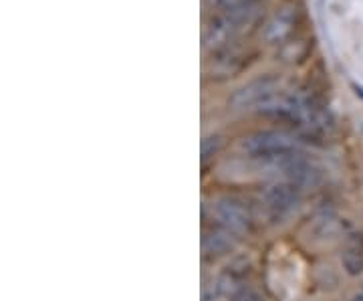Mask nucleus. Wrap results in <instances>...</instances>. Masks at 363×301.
Masks as SVG:
<instances>
[{"label": "nucleus", "instance_id": "obj_3", "mask_svg": "<svg viewBox=\"0 0 363 301\" xmlns=\"http://www.w3.org/2000/svg\"><path fill=\"white\" fill-rule=\"evenodd\" d=\"M301 188L295 184L274 182L269 184L262 192V204L269 212V217L274 221H285L286 217H291L301 202Z\"/></svg>", "mask_w": 363, "mask_h": 301}, {"label": "nucleus", "instance_id": "obj_2", "mask_svg": "<svg viewBox=\"0 0 363 301\" xmlns=\"http://www.w3.org/2000/svg\"><path fill=\"white\" fill-rule=\"evenodd\" d=\"M210 209L216 224L233 235H245L252 229V214L238 198L218 197L212 200Z\"/></svg>", "mask_w": 363, "mask_h": 301}, {"label": "nucleus", "instance_id": "obj_7", "mask_svg": "<svg viewBox=\"0 0 363 301\" xmlns=\"http://www.w3.org/2000/svg\"><path fill=\"white\" fill-rule=\"evenodd\" d=\"M339 261L343 271L350 277L363 275V236L357 233H351L345 239V245L341 249Z\"/></svg>", "mask_w": 363, "mask_h": 301}, {"label": "nucleus", "instance_id": "obj_9", "mask_svg": "<svg viewBox=\"0 0 363 301\" xmlns=\"http://www.w3.org/2000/svg\"><path fill=\"white\" fill-rule=\"evenodd\" d=\"M350 301H363V289H359V291H355V293L351 295Z\"/></svg>", "mask_w": 363, "mask_h": 301}, {"label": "nucleus", "instance_id": "obj_8", "mask_svg": "<svg viewBox=\"0 0 363 301\" xmlns=\"http://www.w3.org/2000/svg\"><path fill=\"white\" fill-rule=\"evenodd\" d=\"M230 301H262V297L252 289H238L230 295Z\"/></svg>", "mask_w": 363, "mask_h": 301}, {"label": "nucleus", "instance_id": "obj_6", "mask_svg": "<svg viewBox=\"0 0 363 301\" xmlns=\"http://www.w3.org/2000/svg\"><path fill=\"white\" fill-rule=\"evenodd\" d=\"M234 249V235L222 226H208L202 231V253L206 257H222Z\"/></svg>", "mask_w": 363, "mask_h": 301}, {"label": "nucleus", "instance_id": "obj_1", "mask_svg": "<svg viewBox=\"0 0 363 301\" xmlns=\"http://www.w3.org/2000/svg\"><path fill=\"white\" fill-rule=\"evenodd\" d=\"M240 152L255 162L271 164L281 168L286 160L301 154L297 142L285 133L274 130H260L248 133L247 138L240 140Z\"/></svg>", "mask_w": 363, "mask_h": 301}, {"label": "nucleus", "instance_id": "obj_5", "mask_svg": "<svg viewBox=\"0 0 363 301\" xmlns=\"http://www.w3.org/2000/svg\"><path fill=\"white\" fill-rule=\"evenodd\" d=\"M281 170H283L286 182L295 184L301 190L307 188V186H315V184L321 182V170L303 154H297L291 160H286L285 164L281 166Z\"/></svg>", "mask_w": 363, "mask_h": 301}, {"label": "nucleus", "instance_id": "obj_4", "mask_svg": "<svg viewBox=\"0 0 363 301\" xmlns=\"http://www.w3.org/2000/svg\"><path fill=\"white\" fill-rule=\"evenodd\" d=\"M277 99V79L274 77H259L250 81L248 85L240 87L238 92L230 97V104L236 109L245 107H267Z\"/></svg>", "mask_w": 363, "mask_h": 301}]
</instances>
